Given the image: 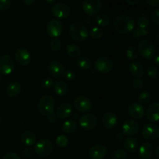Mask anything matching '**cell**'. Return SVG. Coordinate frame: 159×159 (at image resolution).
<instances>
[{"mask_svg": "<svg viewBox=\"0 0 159 159\" xmlns=\"http://www.w3.org/2000/svg\"><path fill=\"white\" fill-rule=\"evenodd\" d=\"M151 19H152V22L155 23V25L159 24V9H156L152 12V16H151Z\"/></svg>", "mask_w": 159, "mask_h": 159, "instance_id": "ee69618b", "label": "cell"}, {"mask_svg": "<svg viewBox=\"0 0 159 159\" xmlns=\"http://www.w3.org/2000/svg\"><path fill=\"white\" fill-rule=\"evenodd\" d=\"M102 125L107 129H113L117 125L118 118L116 113L113 112H107L102 118Z\"/></svg>", "mask_w": 159, "mask_h": 159, "instance_id": "d6986e66", "label": "cell"}, {"mask_svg": "<svg viewBox=\"0 0 159 159\" xmlns=\"http://www.w3.org/2000/svg\"><path fill=\"white\" fill-rule=\"evenodd\" d=\"M63 77L65 78V79L68 82H72L76 77V74L75 71H71V70H67L64 73Z\"/></svg>", "mask_w": 159, "mask_h": 159, "instance_id": "ab89813d", "label": "cell"}, {"mask_svg": "<svg viewBox=\"0 0 159 159\" xmlns=\"http://www.w3.org/2000/svg\"><path fill=\"white\" fill-rule=\"evenodd\" d=\"M103 30L99 27H93L89 31V35L93 39H100L103 36Z\"/></svg>", "mask_w": 159, "mask_h": 159, "instance_id": "e575fe53", "label": "cell"}, {"mask_svg": "<svg viewBox=\"0 0 159 159\" xmlns=\"http://www.w3.org/2000/svg\"><path fill=\"white\" fill-rule=\"evenodd\" d=\"M141 134L145 139L155 141L159 138V127L155 124H147L142 127Z\"/></svg>", "mask_w": 159, "mask_h": 159, "instance_id": "30bf717a", "label": "cell"}, {"mask_svg": "<svg viewBox=\"0 0 159 159\" xmlns=\"http://www.w3.org/2000/svg\"><path fill=\"white\" fill-rule=\"evenodd\" d=\"M12 2L9 0H0V10L5 11L10 8Z\"/></svg>", "mask_w": 159, "mask_h": 159, "instance_id": "b9f144b4", "label": "cell"}, {"mask_svg": "<svg viewBox=\"0 0 159 159\" xmlns=\"http://www.w3.org/2000/svg\"><path fill=\"white\" fill-rule=\"evenodd\" d=\"M138 50L136 49L134 46H129L127 48V51H126V57L129 60L134 61L138 57Z\"/></svg>", "mask_w": 159, "mask_h": 159, "instance_id": "1f68e13d", "label": "cell"}, {"mask_svg": "<svg viewBox=\"0 0 159 159\" xmlns=\"http://www.w3.org/2000/svg\"><path fill=\"white\" fill-rule=\"evenodd\" d=\"M153 155V146L150 143H143L139 148V157L141 159H149Z\"/></svg>", "mask_w": 159, "mask_h": 159, "instance_id": "7402d4cb", "label": "cell"}, {"mask_svg": "<svg viewBox=\"0 0 159 159\" xmlns=\"http://www.w3.org/2000/svg\"><path fill=\"white\" fill-rule=\"evenodd\" d=\"M50 47H51L52 51H58L61 49V42L59 39L54 38L50 42Z\"/></svg>", "mask_w": 159, "mask_h": 159, "instance_id": "74e56055", "label": "cell"}, {"mask_svg": "<svg viewBox=\"0 0 159 159\" xmlns=\"http://www.w3.org/2000/svg\"><path fill=\"white\" fill-rule=\"evenodd\" d=\"M112 159H126L127 158V152L122 148H118L113 152L111 155Z\"/></svg>", "mask_w": 159, "mask_h": 159, "instance_id": "836d02e7", "label": "cell"}, {"mask_svg": "<svg viewBox=\"0 0 159 159\" xmlns=\"http://www.w3.org/2000/svg\"><path fill=\"white\" fill-rule=\"evenodd\" d=\"M145 2L147 4L150 5L152 6H156L159 5V1L158 0H146Z\"/></svg>", "mask_w": 159, "mask_h": 159, "instance_id": "681fc988", "label": "cell"}, {"mask_svg": "<svg viewBox=\"0 0 159 159\" xmlns=\"http://www.w3.org/2000/svg\"><path fill=\"white\" fill-rule=\"evenodd\" d=\"M97 117L95 115L86 113L79 118V124L82 128L85 130H90L94 129L97 125Z\"/></svg>", "mask_w": 159, "mask_h": 159, "instance_id": "8fae6325", "label": "cell"}, {"mask_svg": "<svg viewBox=\"0 0 159 159\" xmlns=\"http://www.w3.org/2000/svg\"><path fill=\"white\" fill-rule=\"evenodd\" d=\"M132 84L135 89H141L143 85V82L140 79H134L132 82Z\"/></svg>", "mask_w": 159, "mask_h": 159, "instance_id": "7dc6e473", "label": "cell"}, {"mask_svg": "<svg viewBox=\"0 0 159 159\" xmlns=\"http://www.w3.org/2000/svg\"><path fill=\"white\" fill-rule=\"evenodd\" d=\"M82 9L89 16H96L99 13L102 8V2L100 0H85L82 3Z\"/></svg>", "mask_w": 159, "mask_h": 159, "instance_id": "8992f818", "label": "cell"}, {"mask_svg": "<svg viewBox=\"0 0 159 159\" xmlns=\"http://www.w3.org/2000/svg\"><path fill=\"white\" fill-rule=\"evenodd\" d=\"M74 106L76 110L81 113H86L90 111L93 107L91 100L85 96H79L75 99Z\"/></svg>", "mask_w": 159, "mask_h": 159, "instance_id": "4fadbf2b", "label": "cell"}, {"mask_svg": "<svg viewBox=\"0 0 159 159\" xmlns=\"http://www.w3.org/2000/svg\"><path fill=\"white\" fill-rule=\"evenodd\" d=\"M152 100V94L149 92H142L138 96V103L141 105L148 104Z\"/></svg>", "mask_w": 159, "mask_h": 159, "instance_id": "d6a6232c", "label": "cell"}, {"mask_svg": "<svg viewBox=\"0 0 159 159\" xmlns=\"http://www.w3.org/2000/svg\"><path fill=\"white\" fill-rule=\"evenodd\" d=\"M54 101L51 96H43L40 99L38 102V110L43 116H48L54 113Z\"/></svg>", "mask_w": 159, "mask_h": 159, "instance_id": "3957f363", "label": "cell"}, {"mask_svg": "<svg viewBox=\"0 0 159 159\" xmlns=\"http://www.w3.org/2000/svg\"><path fill=\"white\" fill-rule=\"evenodd\" d=\"M51 12L57 18L66 19L71 14V9L65 3L58 2L51 7Z\"/></svg>", "mask_w": 159, "mask_h": 159, "instance_id": "9c48e42d", "label": "cell"}, {"mask_svg": "<svg viewBox=\"0 0 159 159\" xmlns=\"http://www.w3.org/2000/svg\"><path fill=\"white\" fill-rule=\"evenodd\" d=\"M3 159H20V158L16 153H14V152H9V153L6 154V155L3 157Z\"/></svg>", "mask_w": 159, "mask_h": 159, "instance_id": "bcb514c9", "label": "cell"}, {"mask_svg": "<svg viewBox=\"0 0 159 159\" xmlns=\"http://www.w3.org/2000/svg\"><path fill=\"white\" fill-rule=\"evenodd\" d=\"M147 73L151 78H155L158 74V69L154 65H149L147 68Z\"/></svg>", "mask_w": 159, "mask_h": 159, "instance_id": "60d3db41", "label": "cell"}, {"mask_svg": "<svg viewBox=\"0 0 159 159\" xmlns=\"http://www.w3.org/2000/svg\"><path fill=\"white\" fill-rule=\"evenodd\" d=\"M55 141H56V144H57V146L61 148L66 147V146L68 144V142H69L68 138L65 137V135H59V136H57V138H56Z\"/></svg>", "mask_w": 159, "mask_h": 159, "instance_id": "8d00e7d4", "label": "cell"}, {"mask_svg": "<svg viewBox=\"0 0 159 159\" xmlns=\"http://www.w3.org/2000/svg\"><path fill=\"white\" fill-rule=\"evenodd\" d=\"M137 23H138L139 28L141 29H147L149 26V21L145 17H139L137 20Z\"/></svg>", "mask_w": 159, "mask_h": 159, "instance_id": "f35d334b", "label": "cell"}, {"mask_svg": "<svg viewBox=\"0 0 159 159\" xmlns=\"http://www.w3.org/2000/svg\"><path fill=\"white\" fill-rule=\"evenodd\" d=\"M15 68L13 59L9 54H3L0 57V74L7 75L12 72Z\"/></svg>", "mask_w": 159, "mask_h": 159, "instance_id": "52a82bcc", "label": "cell"}, {"mask_svg": "<svg viewBox=\"0 0 159 159\" xmlns=\"http://www.w3.org/2000/svg\"><path fill=\"white\" fill-rule=\"evenodd\" d=\"M138 130H139V124L134 120H127L122 126V132L124 134V135H127L128 137L136 134Z\"/></svg>", "mask_w": 159, "mask_h": 159, "instance_id": "9a60e30c", "label": "cell"}, {"mask_svg": "<svg viewBox=\"0 0 159 159\" xmlns=\"http://www.w3.org/2000/svg\"><path fill=\"white\" fill-rule=\"evenodd\" d=\"M129 71L132 75L136 79L142 77L144 74V68L142 65L138 61H133L129 65Z\"/></svg>", "mask_w": 159, "mask_h": 159, "instance_id": "603a6c76", "label": "cell"}, {"mask_svg": "<svg viewBox=\"0 0 159 159\" xmlns=\"http://www.w3.org/2000/svg\"><path fill=\"white\" fill-rule=\"evenodd\" d=\"M54 93H55L57 96H66L68 91V85H67L66 82H65L64 81H57V82L54 84Z\"/></svg>", "mask_w": 159, "mask_h": 159, "instance_id": "484cf974", "label": "cell"}, {"mask_svg": "<svg viewBox=\"0 0 159 159\" xmlns=\"http://www.w3.org/2000/svg\"><path fill=\"white\" fill-rule=\"evenodd\" d=\"M34 150L33 148H26L23 150V154L25 157H27V158H30L33 155H34Z\"/></svg>", "mask_w": 159, "mask_h": 159, "instance_id": "f6af8a7d", "label": "cell"}, {"mask_svg": "<svg viewBox=\"0 0 159 159\" xmlns=\"http://www.w3.org/2000/svg\"><path fill=\"white\" fill-rule=\"evenodd\" d=\"M146 116L148 120L152 122H157L159 120V103L155 102L147 108Z\"/></svg>", "mask_w": 159, "mask_h": 159, "instance_id": "ffe728a7", "label": "cell"}, {"mask_svg": "<svg viewBox=\"0 0 159 159\" xmlns=\"http://www.w3.org/2000/svg\"><path fill=\"white\" fill-rule=\"evenodd\" d=\"M76 129H77V123L75 120H72L65 121L64 123L63 126H62V130L66 134L74 133Z\"/></svg>", "mask_w": 159, "mask_h": 159, "instance_id": "83f0119b", "label": "cell"}, {"mask_svg": "<svg viewBox=\"0 0 159 159\" xmlns=\"http://www.w3.org/2000/svg\"><path fill=\"white\" fill-rule=\"evenodd\" d=\"M71 112H72V106L68 102H64L61 104L57 108L56 116L60 119H65L71 115Z\"/></svg>", "mask_w": 159, "mask_h": 159, "instance_id": "44dd1931", "label": "cell"}, {"mask_svg": "<svg viewBox=\"0 0 159 159\" xmlns=\"http://www.w3.org/2000/svg\"><path fill=\"white\" fill-rule=\"evenodd\" d=\"M124 146L127 152H130V153H134L138 148V141L135 138L128 137L124 141Z\"/></svg>", "mask_w": 159, "mask_h": 159, "instance_id": "d4e9b609", "label": "cell"}, {"mask_svg": "<svg viewBox=\"0 0 159 159\" xmlns=\"http://www.w3.org/2000/svg\"><path fill=\"white\" fill-rule=\"evenodd\" d=\"M115 30L120 34H128L134 30L135 21L131 16L120 15L115 17L113 20Z\"/></svg>", "mask_w": 159, "mask_h": 159, "instance_id": "6da1fadb", "label": "cell"}, {"mask_svg": "<svg viewBox=\"0 0 159 159\" xmlns=\"http://www.w3.org/2000/svg\"><path fill=\"white\" fill-rule=\"evenodd\" d=\"M48 71L50 74L55 78L63 77L65 73V67L63 64L58 60H52L48 64Z\"/></svg>", "mask_w": 159, "mask_h": 159, "instance_id": "5bb4252c", "label": "cell"}, {"mask_svg": "<svg viewBox=\"0 0 159 159\" xmlns=\"http://www.w3.org/2000/svg\"><path fill=\"white\" fill-rule=\"evenodd\" d=\"M54 85V81L51 78H45L42 81V86L45 89H50Z\"/></svg>", "mask_w": 159, "mask_h": 159, "instance_id": "7bdbcfd3", "label": "cell"}, {"mask_svg": "<svg viewBox=\"0 0 159 159\" xmlns=\"http://www.w3.org/2000/svg\"><path fill=\"white\" fill-rule=\"evenodd\" d=\"M148 30L147 29H141V28H137V29H134L133 31H132V36H133L134 38L138 39L141 37H143V36H145L148 34Z\"/></svg>", "mask_w": 159, "mask_h": 159, "instance_id": "d590c367", "label": "cell"}, {"mask_svg": "<svg viewBox=\"0 0 159 159\" xmlns=\"http://www.w3.org/2000/svg\"><path fill=\"white\" fill-rule=\"evenodd\" d=\"M2 79V75H1V74H0V80H1Z\"/></svg>", "mask_w": 159, "mask_h": 159, "instance_id": "680465c9", "label": "cell"}, {"mask_svg": "<svg viewBox=\"0 0 159 159\" xmlns=\"http://www.w3.org/2000/svg\"><path fill=\"white\" fill-rule=\"evenodd\" d=\"M1 122H2V117L1 116H0V124H1Z\"/></svg>", "mask_w": 159, "mask_h": 159, "instance_id": "6f0895ef", "label": "cell"}, {"mask_svg": "<svg viewBox=\"0 0 159 159\" xmlns=\"http://www.w3.org/2000/svg\"><path fill=\"white\" fill-rule=\"evenodd\" d=\"M15 57L16 61L22 65H29L31 60L30 53L26 48H20L15 52Z\"/></svg>", "mask_w": 159, "mask_h": 159, "instance_id": "ac0fdd59", "label": "cell"}, {"mask_svg": "<svg viewBox=\"0 0 159 159\" xmlns=\"http://www.w3.org/2000/svg\"><path fill=\"white\" fill-rule=\"evenodd\" d=\"M53 150H54V145L52 142L48 139L40 140L36 144L35 148H34V152L38 156L42 157V158H46L49 156L52 153Z\"/></svg>", "mask_w": 159, "mask_h": 159, "instance_id": "277c9868", "label": "cell"}, {"mask_svg": "<svg viewBox=\"0 0 159 159\" xmlns=\"http://www.w3.org/2000/svg\"><path fill=\"white\" fill-rule=\"evenodd\" d=\"M21 139L23 144L27 146H31L35 143L36 136L34 132L30 131V130H26L22 134Z\"/></svg>", "mask_w": 159, "mask_h": 159, "instance_id": "4316f807", "label": "cell"}, {"mask_svg": "<svg viewBox=\"0 0 159 159\" xmlns=\"http://www.w3.org/2000/svg\"><path fill=\"white\" fill-rule=\"evenodd\" d=\"M124 136H125V135H124V134L121 131V132H119V133L116 134V139L119 140V141H122V140L124 138Z\"/></svg>", "mask_w": 159, "mask_h": 159, "instance_id": "f907efd6", "label": "cell"}, {"mask_svg": "<svg viewBox=\"0 0 159 159\" xmlns=\"http://www.w3.org/2000/svg\"><path fill=\"white\" fill-rule=\"evenodd\" d=\"M95 68L101 73H108L113 68V62L110 57H100L95 62Z\"/></svg>", "mask_w": 159, "mask_h": 159, "instance_id": "7c38bea8", "label": "cell"}, {"mask_svg": "<svg viewBox=\"0 0 159 159\" xmlns=\"http://www.w3.org/2000/svg\"><path fill=\"white\" fill-rule=\"evenodd\" d=\"M23 3L28 5V6H31L34 3V0H23Z\"/></svg>", "mask_w": 159, "mask_h": 159, "instance_id": "f5cc1de1", "label": "cell"}, {"mask_svg": "<svg viewBox=\"0 0 159 159\" xmlns=\"http://www.w3.org/2000/svg\"><path fill=\"white\" fill-rule=\"evenodd\" d=\"M138 51L141 56L145 59H152L155 56V47L149 40H142L138 44Z\"/></svg>", "mask_w": 159, "mask_h": 159, "instance_id": "5b68a950", "label": "cell"}, {"mask_svg": "<svg viewBox=\"0 0 159 159\" xmlns=\"http://www.w3.org/2000/svg\"><path fill=\"white\" fill-rule=\"evenodd\" d=\"M69 34L73 40L79 42H82L89 37L87 28L83 23L80 22H74L69 27Z\"/></svg>", "mask_w": 159, "mask_h": 159, "instance_id": "7a4b0ae2", "label": "cell"}, {"mask_svg": "<svg viewBox=\"0 0 159 159\" xmlns=\"http://www.w3.org/2000/svg\"><path fill=\"white\" fill-rule=\"evenodd\" d=\"M158 150H159V146H158L156 148V158H159V155H158Z\"/></svg>", "mask_w": 159, "mask_h": 159, "instance_id": "9f6ffc18", "label": "cell"}, {"mask_svg": "<svg viewBox=\"0 0 159 159\" xmlns=\"http://www.w3.org/2000/svg\"><path fill=\"white\" fill-rule=\"evenodd\" d=\"M155 63L157 65H159V61H158V55H156L155 57Z\"/></svg>", "mask_w": 159, "mask_h": 159, "instance_id": "11a10c76", "label": "cell"}, {"mask_svg": "<svg viewBox=\"0 0 159 159\" xmlns=\"http://www.w3.org/2000/svg\"><path fill=\"white\" fill-rule=\"evenodd\" d=\"M77 66L82 70H88L91 68L92 61L87 57H81L78 59Z\"/></svg>", "mask_w": 159, "mask_h": 159, "instance_id": "f546056e", "label": "cell"}, {"mask_svg": "<svg viewBox=\"0 0 159 159\" xmlns=\"http://www.w3.org/2000/svg\"><path fill=\"white\" fill-rule=\"evenodd\" d=\"M127 112L128 114L134 119H141L144 116L145 110H144V107L138 102H132L130 104L127 108Z\"/></svg>", "mask_w": 159, "mask_h": 159, "instance_id": "2e32d148", "label": "cell"}, {"mask_svg": "<svg viewBox=\"0 0 159 159\" xmlns=\"http://www.w3.org/2000/svg\"><path fill=\"white\" fill-rule=\"evenodd\" d=\"M107 153V148L103 144H96L90 148L89 155L91 159H102Z\"/></svg>", "mask_w": 159, "mask_h": 159, "instance_id": "e0dca14e", "label": "cell"}, {"mask_svg": "<svg viewBox=\"0 0 159 159\" xmlns=\"http://www.w3.org/2000/svg\"><path fill=\"white\" fill-rule=\"evenodd\" d=\"M46 3H48V4H54V3H55V0H46Z\"/></svg>", "mask_w": 159, "mask_h": 159, "instance_id": "db71d44e", "label": "cell"}, {"mask_svg": "<svg viewBox=\"0 0 159 159\" xmlns=\"http://www.w3.org/2000/svg\"><path fill=\"white\" fill-rule=\"evenodd\" d=\"M133 159H139V158H133Z\"/></svg>", "mask_w": 159, "mask_h": 159, "instance_id": "91938a15", "label": "cell"}, {"mask_svg": "<svg viewBox=\"0 0 159 159\" xmlns=\"http://www.w3.org/2000/svg\"><path fill=\"white\" fill-rule=\"evenodd\" d=\"M63 31V24L61 22L57 19H53L48 22L47 25V33L51 37L57 38Z\"/></svg>", "mask_w": 159, "mask_h": 159, "instance_id": "ba28073f", "label": "cell"}, {"mask_svg": "<svg viewBox=\"0 0 159 159\" xmlns=\"http://www.w3.org/2000/svg\"><path fill=\"white\" fill-rule=\"evenodd\" d=\"M66 52L70 57H78L81 54V49L79 46L73 43H69L66 47Z\"/></svg>", "mask_w": 159, "mask_h": 159, "instance_id": "f1b7e54d", "label": "cell"}, {"mask_svg": "<svg viewBox=\"0 0 159 159\" xmlns=\"http://www.w3.org/2000/svg\"><path fill=\"white\" fill-rule=\"evenodd\" d=\"M21 91V85L17 82H12L6 87V93L9 97H16Z\"/></svg>", "mask_w": 159, "mask_h": 159, "instance_id": "cb8c5ba5", "label": "cell"}, {"mask_svg": "<svg viewBox=\"0 0 159 159\" xmlns=\"http://www.w3.org/2000/svg\"><path fill=\"white\" fill-rule=\"evenodd\" d=\"M126 2L128 3L129 5H131V6H134L139 2V0H126Z\"/></svg>", "mask_w": 159, "mask_h": 159, "instance_id": "816d5d0a", "label": "cell"}, {"mask_svg": "<svg viewBox=\"0 0 159 159\" xmlns=\"http://www.w3.org/2000/svg\"><path fill=\"white\" fill-rule=\"evenodd\" d=\"M110 17L105 13H100L96 17V22L100 26H107L110 23Z\"/></svg>", "mask_w": 159, "mask_h": 159, "instance_id": "4dcf8cb0", "label": "cell"}, {"mask_svg": "<svg viewBox=\"0 0 159 159\" xmlns=\"http://www.w3.org/2000/svg\"><path fill=\"white\" fill-rule=\"evenodd\" d=\"M48 119L50 122L56 123L57 120V116H56V114H54V113H52V114L49 115V116H48Z\"/></svg>", "mask_w": 159, "mask_h": 159, "instance_id": "c3c4849f", "label": "cell"}]
</instances>
